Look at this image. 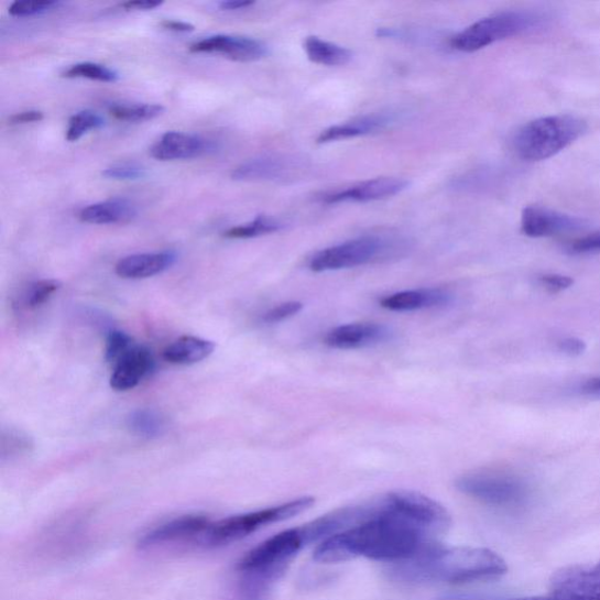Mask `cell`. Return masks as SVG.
<instances>
[{"label": "cell", "mask_w": 600, "mask_h": 600, "mask_svg": "<svg viewBox=\"0 0 600 600\" xmlns=\"http://www.w3.org/2000/svg\"><path fill=\"white\" fill-rule=\"evenodd\" d=\"M449 526L450 515L440 503L419 493L392 492L370 502L366 522L324 539L314 558L319 563L356 557L402 561L438 543Z\"/></svg>", "instance_id": "obj_1"}, {"label": "cell", "mask_w": 600, "mask_h": 600, "mask_svg": "<svg viewBox=\"0 0 600 600\" xmlns=\"http://www.w3.org/2000/svg\"><path fill=\"white\" fill-rule=\"evenodd\" d=\"M105 120L101 116L94 111H81L68 120V129L66 139L69 142L80 140L90 131H96L103 127Z\"/></svg>", "instance_id": "obj_28"}, {"label": "cell", "mask_w": 600, "mask_h": 600, "mask_svg": "<svg viewBox=\"0 0 600 600\" xmlns=\"http://www.w3.org/2000/svg\"><path fill=\"white\" fill-rule=\"evenodd\" d=\"M254 4L251 0H227V2L220 3V9L223 11H236L250 8Z\"/></svg>", "instance_id": "obj_42"}, {"label": "cell", "mask_w": 600, "mask_h": 600, "mask_svg": "<svg viewBox=\"0 0 600 600\" xmlns=\"http://www.w3.org/2000/svg\"><path fill=\"white\" fill-rule=\"evenodd\" d=\"M583 227L585 221L578 217L538 206L524 208L521 216V230L532 239L550 238Z\"/></svg>", "instance_id": "obj_12"}, {"label": "cell", "mask_w": 600, "mask_h": 600, "mask_svg": "<svg viewBox=\"0 0 600 600\" xmlns=\"http://www.w3.org/2000/svg\"><path fill=\"white\" fill-rule=\"evenodd\" d=\"M138 209L130 199L112 198L81 209L79 220L96 226L126 225L134 220Z\"/></svg>", "instance_id": "obj_19"}, {"label": "cell", "mask_w": 600, "mask_h": 600, "mask_svg": "<svg viewBox=\"0 0 600 600\" xmlns=\"http://www.w3.org/2000/svg\"><path fill=\"white\" fill-rule=\"evenodd\" d=\"M550 600H600V560L592 566H571L550 581Z\"/></svg>", "instance_id": "obj_10"}, {"label": "cell", "mask_w": 600, "mask_h": 600, "mask_svg": "<svg viewBox=\"0 0 600 600\" xmlns=\"http://www.w3.org/2000/svg\"><path fill=\"white\" fill-rule=\"evenodd\" d=\"M508 571L497 553L483 548H445L435 543L415 556L394 563L391 576L400 583L423 585L443 581L450 585L493 580Z\"/></svg>", "instance_id": "obj_2"}, {"label": "cell", "mask_w": 600, "mask_h": 600, "mask_svg": "<svg viewBox=\"0 0 600 600\" xmlns=\"http://www.w3.org/2000/svg\"><path fill=\"white\" fill-rule=\"evenodd\" d=\"M386 250L384 240L363 236L317 252L308 266L315 272L356 268L378 260Z\"/></svg>", "instance_id": "obj_8"}, {"label": "cell", "mask_w": 600, "mask_h": 600, "mask_svg": "<svg viewBox=\"0 0 600 600\" xmlns=\"http://www.w3.org/2000/svg\"><path fill=\"white\" fill-rule=\"evenodd\" d=\"M211 522L203 515H185L163 522L142 536L140 547L154 550L182 544L203 545Z\"/></svg>", "instance_id": "obj_9"}, {"label": "cell", "mask_w": 600, "mask_h": 600, "mask_svg": "<svg viewBox=\"0 0 600 600\" xmlns=\"http://www.w3.org/2000/svg\"><path fill=\"white\" fill-rule=\"evenodd\" d=\"M154 369L155 360L152 351L134 345L114 363L111 388L118 392L131 391L139 386L142 380L149 378Z\"/></svg>", "instance_id": "obj_15"}, {"label": "cell", "mask_w": 600, "mask_h": 600, "mask_svg": "<svg viewBox=\"0 0 600 600\" xmlns=\"http://www.w3.org/2000/svg\"><path fill=\"white\" fill-rule=\"evenodd\" d=\"M393 334L385 325L357 323L336 327L325 337L327 347L338 350H354L373 347L392 338Z\"/></svg>", "instance_id": "obj_14"}, {"label": "cell", "mask_w": 600, "mask_h": 600, "mask_svg": "<svg viewBox=\"0 0 600 600\" xmlns=\"http://www.w3.org/2000/svg\"><path fill=\"white\" fill-rule=\"evenodd\" d=\"M410 182L399 177H377L362 181L347 189L337 190L321 196V203L337 205L345 203H373L405 192Z\"/></svg>", "instance_id": "obj_13"}, {"label": "cell", "mask_w": 600, "mask_h": 600, "mask_svg": "<svg viewBox=\"0 0 600 600\" xmlns=\"http://www.w3.org/2000/svg\"><path fill=\"white\" fill-rule=\"evenodd\" d=\"M145 175H148V172L143 167L131 165V163L108 167L102 172L103 177L116 181H137Z\"/></svg>", "instance_id": "obj_32"}, {"label": "cell", "mask_w": 600, "mask_h": 600, "mask_svg": "<svg viewBox=\"0 0 600 600\" xmlns=\"http://www.w3.org/2000/svg\"><path fill=\"white\" fill-rule=\"evenodd\" d=\"M511 600H550V598L547 597H524V598H517V599H511Z\"/></svg>", "instance_id": "obj_44"}, {"label": "cell", "mask_w": 600, "mask_h": 600, "mask_svg": "<svg viewBox=\"0 0 600 600\" xmlns=\"http://www.w3.org/2000/svg\"><path fill=\"white\" fill-rule=\"evenodd\" d=\"M3 444H9V454L12 451H28L32 447L31 439L28 438V435H24L21 432H10L9 436L4 435Z\"/></svg>", "instance_id": "obj_36"}, {"label": "cell", "mask_w": 600, "mask_h": 600, "mask_svg": "<svg viewBox=\"0 0 600 600\" xmlns=\"http://www.w3.org/2000/svg\"><path fill=\"white\" fill-rule=\"evenodd\" d=\"M212 149V143L201 137L172 131L163 134L150 153L157 161H177L203 156Z\"/></svg>", "instance_id": "obj_16"}, {"label": "cell", "mask_w": 600, "mask_h": 600, "mask_svg": "<svg viewBox=\"0 0 600 600\" xmlns=\"http://www.w3.org/2000/svg\"><path fill=\"white\" fill-rule=\"evenodd\" d=\"M304 51L308 61L323 66H342L353 58L351 50L323 41L316 35L307 36Z\"/></svg>", "instance_id": "obj_23"}, {"label": "cell", "mask_w": 600, "mask_h": 600, "mask_svg": "<svg viewBox=\"0 0 600 600\" xmlns=\"http://www.w3.org/2000/svg\"><path fill=\"white\" fill-rule=\"evenodd\" d=\"M539 283L552 293H559V291L567 290L574 284V280L569 276L549 274L543 275L539 279Z\"/></svg>", "instance_id": "obj_35"}, {"label": "cell", "mask_w": 600, "mask_h": 600, "mask_svg": "<svg viewBox=\"0 0 600 600\" xmlns=\"http://www.w3.org/2000/svg\"><path fill=\"white\" fill-rule=\"evenodd\" d=\"M440 600H477V599L468 597V596H448Z\"/></svg>", "instance_id": "obj_43"}, {"label": "cell", "mask_w": 600, "mask_h": 600, "mask_svg": "<svg viewBox=\"0 0 600 600\" xmlns=\"http://www.w3.org/2000/svg\"><path fill=\"white\" fill-rule=\"evenodd\" d=\"M548 20L532 11H504L471 24L450 41L454 50L471 53L542 28Z\"/></svg>", "instance_id": "obj_5"}, {"label": "cell", "mask_w": 600, "mask_h": 600, "mask_svg": "<svg viewBox=\"0 0 600 600\" xmlns=\"http://www.w3.org/2000/svg\"><path fill=\"white\" fill-rule=\"evenodd\" d=\"M451 298L443 288H419L388 296L381 299L380 305L391 312H415L447 305Z\"/></svg>", "instance_id": "obj_18"}, {"label": "cell", "mask_w": 600, "mask_h": 600, "mask_svg": "<svg viewBox=\"0 0 600 600\" xmlns=\"http://www.w3.org/2000/svg\"><path fill=\"white\" fill-rule=\"evenodd\" d=\"M457 487L467 497L499 508L520 506L530 498V488L521 478L501 471L471 472Z\"/></svg>", "instance_id": "obj_7"}, {"label": "cell", "mask_w": 600, "mask_h": 600, "mask_svg": "<svg viewBox=\"0 0 600 600\" xmlns=\"http://www.w3.org/2000/svg\"><path fill=\"white\" fill-rule=\"evenodd\" d=\"M61 3L56 0H24V2H14L9 8V13L13 17H32L35 14L45 13Z\"/></svg>", "instance_id": "obj_31"}, {"label": "cell", "mask_w": 600, "mask_h": 600, "mask_svg": "<svg viewBox=\"0 0 600 600\" xmlns=\"http://www.w3.org/2000/svg\"><path fill=\"white\" fill-rule=\"evenodd\" d=\"M62 283L57 280H42L31 283L23 295V304L26 308H39L59 291Z\"/></svg>", "instance_id": "obj_29"}, {"label": "cell", "mask_w": 600, "mask_h": 600, "mask_svg": "<svg viewBox=\"0 0 600 600\" xmlns=\"http://www.w3.org/2000/svg\"><path fill=\"white\" fill-rule=\"evenodd\" d=\"M568 251L574 254L600 253V229L592 231L583 238H579L568 246Z\"/></svg>", "instance_id": "obj_33"}, {"label": "cell", "mask_w": 600, "mask_h": 600, "mask_svg": "<svg viewBox=\"0 0 600 600\" xmlns=\"http://www.w3.org/2000/svg\"><path fill=\"white\" fill-rule=\"evenodd\" d=\"M44 113L41 111H25L21 113H17L9 118V123L14 124H25V123H33V122H41L44 120Z\"/></svg>", "instance_id": "obj_39"}, {"label": "cell", "mask_w": 600, "mask_h": 600, "mask_svg": "<svg viewBox=\"0 0 600 600\" xmlns=\"http://www.w3.org/2000/svg\"><path fill=\"white\" fill-rule=\"evenodd\" d=\"M392 114H372L336 124L323 131L317 138V143L325 144L340 140L354 139L383 131L392 124Z\"/></svg>", "instance_id": "obj_20"}, {"label": "cell", "mask_w": 600, "mask_h": 600, "mask_svg": "<svg viewBox=\"0 0 600 600\" xmlns=\"http://www.w3.org/2000/svg\"><path fill=\"white\" fill-rule=\"evenodd\" d=\"M305 544L301 526L272 536L249 552L239 565L243 600H266L272 587Z\"/></svg>", "instance_id": "obj_3"}, {"label": "cell", "mask_w": 600, "mask_h": 600, "mask_svg": "<svg viewBox=\"0 0 600 600\" xmlns=\"http://www.w3.org/2000/svg\"><path fill=\"white\" fill-rule=\"evenodd\" d=\"M162 4V2H156V0H133V2H126L121 4V8L127 11H149L156 9Z\"/></svg>", "instance_id": "obj_40"}, {"label": "cell", "mask_w": 600, "mask_h": 600, "mask_svg": "<svg viewBox=\"0 0 600 600\" xmlns=\"http://www.w3.org/2000/svg\"><path fill=\"white\" fill-rule=\"evenodd\" d=\"M161 26L168 31L179 32V33L193 32L195 30V26L189 23L170 21V20L163 21L161 23Z\"/></svg>", "instance_id": "obj_41"}, {"label": "cell", "mask_w": 600, "mask_h": 600, "mask_svg": "<svg viewBox=\"0 0 600 600\" xmlns=\"http://www.w3.org/2000/svg\"><path fill=\"white\" fill-rule=\"evenodd\" d=\"M192 53H216L238 63L259 62L268 56V46L249 36L216 34L189 46Z\"/></svg>", "instance_id": "obj_11"}, {"label": "cell", "mask_w": 600, "mask_h": 600, "mask_svg": "<svg viewBox=\"0 0 600 600\" xmlns=\"http://www.w3.org/2000/svg\"><path fill=\"white\" fill-rule=\"evenodd\" d=\"M303 308V304L299 302H287L283 303L274 308H271L270 312L265 313L262 317V320L266 324L280 323L284 319L297 315Z\"/></svg>", "instance_id": "obj_34"}, {"label": "cell", "mask_w": 600, "mask_h": 600, "mask_svg": "<svg viewBox=\"0 0 600 600\" xmlns=\"http://www.w3.org/2000/svg\"><path fill=\"white\" fill-rule=\"evenodd\" d=\"M165 108L156 103L114 105L109 108V114L120 121L141 122L160 117Z\"/></svg>", "instance_id": "obj_27"}, {"label": "cell", "mask_w": 600, "mask_h": 600, "mask_svg": "<svg viewBox=\"0 0 600 600\" xmlns=\"http://www.w3.org/2000/svg\"><path fill=\"white\" fill-rule=\"evenodd\" d=\"M574 391L580 396L600 399V377L581 381Z\"/></svg>", "instance_id": "obj_38"}, {"label": "cell", "mask_w": 600, "mask_h": 600, "mask_svg": "<svg viewBox=\"0 0 600 600\" xmlns=\"http://www.w3.org/2000/svg\"><path fill=\"white\" fill-rule=\"evenodd\" d=\"M558 350L568 356H579L587 350V343L576 337H567L557 343Z\"/></svg>", "instance_id": "obj_37"}, {"label": "cell", "mask_w": 600, "mask_h": 600, "mask_svg": "<svg viewBox=\"0 0 600 600\" xmlns=\"http://www.w3.org/2000/svg\"><path fill=\"white\" fill-rule=\"evenodd\" d=\"M127 426L140 438L154 439L166 429V419L154 410L143 408L132 412Z\"/></svg>", "instance_id": "obj_24"}, {"label": "cell", "mask_w": 600, "mask_h": 600, "mask_svg": "<svg viewBox=\"0 0 600 600\" xmlns=\"http://www.w3.org/2000/svg\"><path fill=\"white\" fill-rule=\"evenodd\" d=\"M284 228L283 223L275 218L260 215L254 218L250 223L233 227L227 230L223 236L226 239L230 240H247L260 238V236L274 233Z\"/></svg>", "instance_id": "obj_25"}, {"label": "cell", "mask_w": 600, "mask_h": 600, "mask_svg": "<svg viewBox=\"0 0 600 600\" xmlns=\"http://www.w3.org/2000/svg\"><path fill=\"white\" fill-rule=\"evenodd\" d=\"M293 166L285 157L262 156L243 162L231 173L234 181H276L287 176Z\"/></svg>", "instance_id": "obj_21"}, {"label": "cell", "mask_w": 600, "mask_h": 600, "mask_svg": "<svg viewBox=\"0 0 600 600\" xmlns=\"http://www.w3.org/2000/svg\"><path fill=\"white\" fill-rule=\"evenodd\" d=\"M176 260L174 251L131 254L117 263L116 272L124 280H144L167 271Z\"/></svg>", "instance_id": "obj_17"}, {"label": "cell", "mask_w": 600, "mask_h": 600, "mask_svg": "<svg viewBox=\"0 0 600 600\" xmlns=\"http://www.w3.org/2000/svg\"><path fill=\"white\" fill-rule=\"evenodd\" d=\"M63 77L68 79H89L106 84H113L120 79L117 70L96 63L72 65L63 72Z\"/></svg>", "instance_id": "obj_26"}, {"label": "cell", "mask_w": 600, "mask_h": 600, "mask_svg": "<svg viewBox=\"0 0 600 600\" xmlns=\"http://www.w3.org/2000/svg\"><path fill=\"white\" fill-rule=\"evenodd\" d=\"M132 337L122 331H111L107 336L105 359L107 362L116 363L127 351L134 347Z\"/></svg>", "instance_id": "obj_30"}, {"label": "cell", "mask_w": 600, "mask_h": 600, "mask_svg": "<svg viewBox=\"0 0 600 600\" xmlns=\"http://www.w3.org/2000/svg\"><path fill=\"white\" fill-rule=\"evenodd\" d=\"M586 131V122L574 116L539 118L517 130L513 149L524 161H543L568 149Z\"/></svg>", "instance_id": "obj_4"}, {"label": "cell", "mask_w": 600, "mask_h": 600, "mask_svg": "<svg viewBox=\"0 0 600 600\" xmlns=\"http://www.w3.org/2000/svg\"><path fill=\"white\" fill-rule=\"evenodd\" d=\"M216 349L214 341L185 336L181 337L163 350L162 358L174 366H194L210 357Z\"/></svg>", "instance_id": "obj_22"}, {"label": "cell", "mask_w": 600, "mask_h": 600, "mask_svg": "<svg viewBox=\"0 0 600 600\" xmlns=\"http://www.w3.org/2000/svg\"><path fill=\"white\" fill-rule=\"evenodd\" d=\"M315 499L310 497L294 500L281 505L262 509L241 515L230 516L220 521H212L204 538L205 547H222V545L238 542L264 526L293 519L310 509Z\"/></svg>", "instance_id": "obj_6"}]
</instances>
